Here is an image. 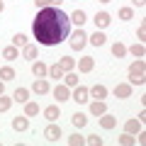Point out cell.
I'll use <instances>...</instances> for the list:
<instances>
[{"label":"cell","mask_w":146,"mask_h":146,"mask_svg":"<svg viewBox=\"0 0 146 146\" xmlns=\"http://www.w3.org/2000/svg\"><path fill=\"white\" fill-rule=\"evenodd\" d=\"M68 29H71V17L58 7H42L32 22V32L42 46L61 44L68 36Z\"/></svg>","instance_id":"1"},{"label":"cell","mask_w":146,"mask_h":146,"mask_svg":"<svg viewBox=\"0 0 146 146\" xmlns=\"http://www.w3.org/2000/svg\"><path fill=\"white\" fill-rule=\"evenodd\" d=\"M144 68H146L144 58H136V61L129 66V83H131V85H144V83H146V78H144Z\"/></svg>","instance_id":"2"},{"label":"cell","mask_w":146,"mask_h":146,"mask_svg":"<svg viewBox=\"0 0 146 146\" xmlns=\"http://www.w3.org/2000/svg\"><path fill=\"white\" fill-rule=\"evenodd\" d=\"M68 44H71V49H76V51H80V49H83L85 44H88V34H85V32H83V29L78 27V29H76V32L71 34V39H68Z\"/></svg>","instance_id":"3"},{"label":"cell","mask_w":146,"mask_h":146,"mask_svg":"<svg viewBox=\"0 0 146 146\" xmlns=\"http://www.w3.org/2000/svg\"><path fill=\"white\" fill-rule=\"evenodd\" d=\"M88 95H90V90L85 88V85H76L71 100H76V102H88Z\"/></svg>","instance_id":"4"},{"label":"cell","mask_w":146,"mask_h":146,"mask_svg":"<svg viewBox=\"0 0 146 146\" xmlns=\"http://www.w3.org/2000/svg\"><path fill=\"white\" fill-rule=\"evenodd\" d=\"M32 90H34L36 95H46L51 88H49V80H46V78H36L34 85H32Z\"/></svg>","instance_id":"5"},{"label":"cell","mask_w":146,"mask_h":146,"mask_svg":"<svg viewBox=\"0 0 146 146\" xmlns=\"http://www.w3.org/2000/svg\"><path fill=\"white\" fill-rule=\"evenodd\" d=\"M93 22H95V27H98V29H105V27L112 22V15H110V12H98Z\"/></svg>","instance_id":"6"},{"label":"cell","mask_w":146,"mask_h":146,"mask_svg":"<svg viewBox=\"0 0 146 146\" xmlns=\"http://www.w3.org/2000/svg\"><path fill=\"white\" fill-rule=\"evenodd\" d=\"M44 136H46L49 141H56L58 136H61V127H58L56 122H51V124H49L46 129H44Z\"/></svg>","instance_id":"7"},{"label":"cell","mask_w":146,"mask_h":146,"mask_svg":"<svg viewBox=\"0 0 146 146\" xmlns=\"http://www.w3.org/2000/svg\"><path fill=\"white\" fill-rule=\"evenodd\" d=\"M54 98H56L58 102L71 100V90H68V85H56V88H54Z\"/></svg>","instance_id":"8"},{"label":"cell","mask_w":146,"mask_h":146,"mask_svg":"<svg viewBox=\"0 0 146 146\" xmlns=\"http://www.w3.org/2000/svg\"><path fill=\"white\" fill-rule=\"evenodd\" d=\"M12 129H15V131H25V129H29V119H27V115L15 117V119H12Z\"/></svg>","instance_id":"9"},{"label":"cell","mask_w":146,"mask_h":146,"mask_svg":"<svg viewBox=\"0 0 146 146\" xmlns=\"http://www.w3.org/2000/svg\"><path fill=\"white\" fill-rule=\"evenodd\" d=\"M131 95V83H117L115 85V98H129Z\"/></svg>","instance_id":"10"},{"label":"cell","mask_w":146,"mask_h":146,"mask_svg":"<svg viewBox=\"0 0 146 146\" xmlns=\"http://www.w3.org/2000/svg\"><path fill=\"white\" fill-rule=\"evenodd\" d=\"M32 73H34L36 78H44V76H49V66L42 63V61H34L32 63Z\"/></svg>","instance_id":"11"},{"label":"cell","mask_w":146,"mask_h":146,"mask_svg":"<svg viewBox=\"0 0 146 146\" xmlns=\"http://www.w3.org/2000/svg\"><path fill=\"white\" fill-rule=\"evenodd\" d=\"M93 66H95L93 56H83V58L78 61V71H80V73H90V71H93Z\"/></svg>","instance_id":"12"},{"label":"cell","mask_w":146,"mask_h":146,"mask_svg":"<svg viewBox=\"0 0 146 146\" xmlns=\"http://www.w3.org/2000/svg\"><path fill=\"white\" fill-rule=\"evenodd\" d=\"M44 117H46L49 122H56L58 117H61V110H58V105H49V107L44 110Z\"/></svg>","instance_id":"13"},{"label":"cell","mask_w":146,"mask_h":146,"mask_svg":"<svg viewBox=\"0 0 146 146\" xmlns=\"http://www.w3.org/2000/svg\"><path fill=\"white\" fill-rule=\"evenodd\" d=\"M115 124H117V117H112V115H100V127L102 129H115Z\"/></svg>","instance_id":"14"},{"label":"cell","mask_w":146,"mask_h":146,"mask_svg":"<svg viewBox=\"0 0 146 146\" xmlns=\"http://www.w3.org/2000/svg\"><path fill=\"white\" fill-rule=\"evenodd\" d=\"M90 112H93L95 117H100V115H105V112H107V105H105L102 100H95V102L90 105Z\"/></svg>","instance_id":"15"},{"label":"cell","mask_w":146,"mask_h":146,"mask_svg":"<svg viewBox=\"0 0 146 146\" xmlns=\"http://www.w3.org/2000/svg\"><path fill=\"white\" fill-rule=\"evenodd\" d=\"M90 95H93V98H98V100H102V98H107V88H105V85H100V83H95L93 88H90Z\"/></svg>","instance_id":"16"},{"label":"cell","mask_w":146,"mask_h":146,"mask_svg":"<svg viewBox=\"0 0 146 146\" xmlns=\"http://www.w3.org/2000/svg\"><path fill=\"white\" fill-rule=\"evenodd\" d=\"M124 129H127V134H139L141 131V122L139 119H127Z\"/></svg>","instance_id":"17"},{"label":"cell","mask_w":146,"mask_h":146,"mask_svg":"<svg viewBox=\"0 0 146 146\" xmlns=\"http://www.w3.org/2000/svg\"><path fill=\"white\" fill-rule=\"evenodd\" d=\"M105 39H107V36H105L100 29H95V34H93V36H88V42L93 44V46H102V44H105Z\"/></svg>","instance_id":"18"},{"label":"cell","mask_w":146,"mask_h":146,"mask_svg":"<svg viewBox=\"0 0 146 146\" xmlns=\"http://www.w3.org/2000/svg\"><path fill=\"white\" fill-rule=\"evenodd\" d=\"M63 76H66V71H63L61 66H58V63H54V66H49V78H63Z\"/></svg>","instance_id":"19"},{"label":"cell","mask_w":146,"mask_h":146,"mask_svg":"<svg viewBox=\"0 0 146 146\" xmlns=\"http://www.w3.org/2000/svg\"><path fill=\"white\" fill-rule=\"evenodd\" d=\"M85 122H88V117H85V115H80V112H76V115L71 117V124L76 127V129H80V127H85Z\"/></svg>","instance_id":"20"},{"label":"cell","mask_w":146,"mask_h":146,"mask_svg":"<svg viewBox=\"0 0 146 146\" xmlns=\"http://www.w3.org/2000/svg\"><path fill=\"white\" fill-rule=\"evenodd\" d=\"M12 100H17V102H27V100H29V90H27V88H17L15 95H12Z\"/></svg>","instance_id":"21"},{"label":"cell","mask_w":146,"mask_h":146,"mask_svg":"<svg viewBox=\"0 0 146 146\" xmlns=\"http://www.w3.org/2000/svg\"><path fill=\"white\" fill-rule=\"evenodd\" d=\"M58 66H61L63 71H73V68H76V61H73L71 56H61V61H58Z\"/></svg>","instance_id":"22"},{"label":"cell","mask_w":146,"mask_h":146,"mask_svg":"<svg viewBox=\"0 0 146 146\" xmlns=\"http://www.w3.org/2000/svg\"><path fill=\"white\" fill-rule=\"evenodd\" d=\"M129 54H131V56H134V58H144V54H146V49H144V44H134V46H131L129 49Z\"/></svg>","instance_id":"23"},{"label":"cell","mask_w":146,"mask_h":146,"mask_svg":"<svg viewBox=\"0 0 146 146\" xmlns=\"http://www.w3.org/2000/svg\"><path fill=\"white\" fill-rule=\"evenodd\" d=\"M0 78H3V80H12V78H15V68H12V66H3V68H0Z\"/></svg>","instance_id":"24"},{"label":"cell","mask_w":146,"mask_h":146,"mask_svg":"<svg viewBox=\"0 0 146 146\" xmlns=\"http://www.w3.org/2000/svg\"><path fill=\"white\" fill-rule=\"evenodd\" d=\"M25 115H27V117L39 115V105H36V102H29V100H27V102H25Z\"/></svg>","instance_id":"25"},{"label":"cell","mask_w":146,"mask_h":146,"mask_svg":"<svg viewBox=\"0 0 146 146\" xmlns=\"http://www.w3.org/2000/svg\"><path fill=\"white\" fill-rule=\"evenodd\" d=\"M71 22H73V25H78V27H83V22H85V12H83V10H76V12L71 15Z\"/></svg>","instance_id":"26"},{"label":"cell","mask_w":146,"mask_h":146,"mask_svg":"<svg viewBox=\"0 0 146 146\" xmlns=\"http://www.w3.org/2000/svg\"><path fill=\"white\" fill-rule=\"evenodd\" d=\"M3 58L15 61V58H17V46H5V49H3Z\"/></svg>","instance_id":"27"},{"label":"cell","mask_w":146,"mask_h":146,"mask_svg":"<svg viewBox=\"0 0 146 146\" xmlns=\"http://www.w3.org/2000/svg\"><path fill=\"white\" fill-rule=\"evenodd\" d=\"M22 54H25V58H36V46L34 44H25L22 46Z\"/></svg>","instance_id":"28"},{"label":"cell","mask_w":146,"mask_h":146,"mask_svg":"<svg viewBox=\"0 0 146 146\" xmlns=\"http://www.w3.org/2000/svg\"><path fill=\"white\" fill-rule=\"evenodd\" d=\"M112 54H115L117 58H122L127 54V46H124V44H119V42H115V44H112Z\"/></svg>","instance_id":"29"},{"label":"cell","mask_w":146,"mask_h":146,"mask_svg":"<svg viewBox=\"0 0 146 146\" xmlns=\"http://www.w3.org/2000/svg\"><path fill=\"white\" fill-rule=\"evenodd\" d=\"M63 80H66V85H68V88H76V85H78V76H76V73H71V71H68L66 76H63Z\"/></svg>","instance_id":"30"},{"label":"cell","mask_w":146,"mask_h":146,"mask_svg":"<svg viewBox=\"0 0 146 146\" xmlns=\"http://www.w3.org/2000/svg\"><path fill=\"white\" fill-rule=\"evenodd\" d=\"M10 105H12V98H5V93H3L0 95V112H7Z\"/></svg>","instance_id":"31"},{"label":"cell","mask_w":146,"mask_h":146,"mask_svg":"<svg viewBox=\"0 0 146 146\" xmlns=\"http://www.w3.org/2000/svg\"><path fill=\"white\" fill-rule=\"evenodd\" d=\"M117 144H122V146H131V144H136V139L131 134H124V136H119L117 139Z\"/></svg>","instance_id":"32"},{"label":"cell","mask_w":146,"mask_h":146,"mask_svg":"<svg viewBox=\"0 0 146 146\" xmlns=\"http://www.w3.org/2000/svg\"><path fill=\"white\" fill-rule=\"evenodd\" d=\"M27 44V36L25 34H15L12 36V46H25Z\"/></svg>","instance_id":"33"},{"label":"cell","mask_w":146,"mask_h":146,"mask_svg":"<svg viewBox=\"0 0 146 146\" xmlns=\"http://www.w3.org/2000/svg\"><path fill=\"white\" fill-rule=\"evenodd\" d=\"M68 144L71 146H80V144H85V139L80 134H73V136H68Z\"/></svg>","instance_id":"34"},{"label":"cell","mask_w":146,"mask_h":146,"mask_svg":"<svg viewBox=\"0 0 146 146\" xmlns=\"http://www.w3.org/2000/svg\"><path fill=\"white\" fill-rule=\"evenodd\" d=\"M131 17H134V10L131 7H122L119 10V20H131Z\"/></svg>","instance_id":"35"},{"label":"cell","mask_w":146,"mask_h":146,"mask_svg":"<svg viewBox=\"0 0 146 146\" xmlns=\"http://www.w3.org/2000/svg\"><path fill=\"white\" fill-rule=\"evenodd\" d=\"M85 144H90V146H102V139H100L98 134H90L88 139H85Z\"/></svg>","instance_id":"36"},{"label":"cell","mask_w":146,"mask_h":146,"mask_svg":"<svg viewBox=\"0 0 146 146\" xmlns=\"http://www.w3.org/2000/svg\"><path fill=\"white\" fill-rule=\"evenodd\" d=\"M136 34H139V39H144V36H146V25H141V27H139V32H136Z\"/></svg>","instance_id":"37"},{"label":"cell","mask_w":146,"mask_h":146,"mask_svg":"<svg viewBox=\"0 0 146 146\" xmlns=\"http://www.w3.org/2000/svg\"><path fill=\"white\" fill-rule=\"evenodd\" d=\"M61 3H63V0H46V5H51V7H58Z\"/></svg>","instance_id":"38"},{"label":"cell","mask_w":146,"mask_h":146,"mask_svg":"<svg viewBox=\"0 0 146 146\" xmlns=\"http://www.w3.org/2000/svg\"><path fill=\"white\" fill-rule=\"evenodd\" d=\"M34 5L39 7V10H42V7H46V0H34Z\"/></svg>","instance_id":"39"},{"label":"cell","mask_w":146,"mask_h":146,"mask_svg":"<svg viewBox=\"0 0 146 146\" xmlns=\"http://www.w3.org/2000/svg\"><path fill=\"white\" fill-rule=\"evenodd\" d=\"M131 3H134L136 7H144V5H146V0H131Z\"/></svg>","instance_id":"40"},{"label":"cell","mask_w":146,"mask_h":146,"mask_svg":"<svg viewBox=\"0 0 146 146\" xmlns=\"http://www.w3.org/2000/svg\"><path fill=\"white\" fill-rule=\"evenodd\" d=\"M3 93H5V85H3V80H0V95H3Z\"/></svg>","instance_id":"41"},{"label":"cell","mask_w":146,"mask_h":146,"mask_svg":"<svg viewBox=\"0 0 146 146\" xmlns=\"http://www.w3.org/2000/svg\"><path fill=\"white\" fill-rule=\"evenodd\" d=\"M3 7H5V3H3V0H0V12H3Z\"/></svg>","instance_id":"42"},{"label":"cell","mask_w":146,"mask_h":146,"mask_svg":"<svg viewBox=\"0 0 146 146\" xmlns=\"http://www.w3.org/2000/svg\"><path fill=\"white\" fill-rule=\"evenodd\" d=\"M100 3H110V0H100Z\"/></svg>","instance_id":"43"}]
</instances>
